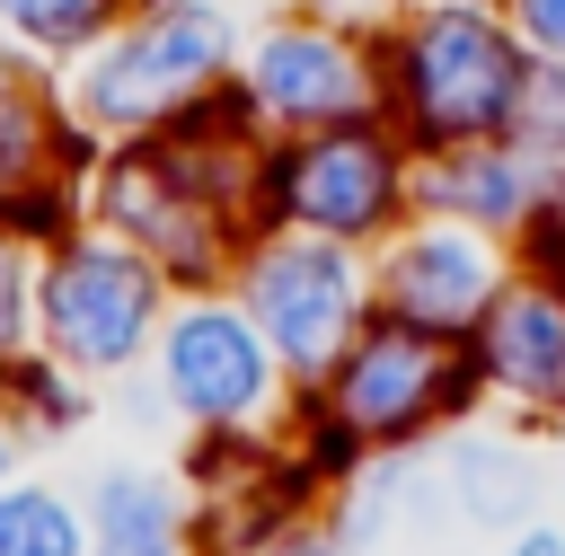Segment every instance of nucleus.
Masks as SVG:
<instances>
[{"label":"nucleus","mask_w":565,"mask_h":556,"mask_svg":"<svg viewBox=\"0 0 565 556\" xmlns=\"http://www.w3.org/2000/svg\"><path fill=\"white\" fill-rule=\"evenodd\" d=\"M256 150L265 132L238 106V88H212L185 115L106 141L79 177V212L141 247L177 291H221L238 247L256 238Z\"/></svg>","instance_id":"obj_1"},{"label":"nucleus","mask_w":565,"mask_h":556,"mask_svg":"<svg viewBox=\"0 0 565 556\" xmlns=\"http://www.w3.org/2000/svg\"><path fill=\"white\" fill-rule=\"evenodd\" d=\"M486 415V379L468 362V344L450 335H424L406 318H362L353 344L309 379L291 388V441L309 450V468L335 485L353 459H380V450H433L441 432L477 424Z\"/></svg>","instance_id":"obj_2"},{"label":"nucleus","mask_w":565,"mask_h":556,"mask_svg":"<svg viewBox=\"0 0 565 556\" xmlns=\"http://www.w3.org/2000/svg\"><path fill=\"white\" fill-rule=\"evenodd\" d=\"M371 53H380V115L415 159L512 132L539 79L503 0H397L371 26Z\"/></svg>","instance_id":"obj_3"},{"label":"nucleus","mask_w":565,"mask_h":556,"mask_svg":"<svg viewBox=\"0 0 565 556\" xmlns=\"http://www.w3.org/2000/svg\"><path fill=\"white\" fill-rule=\"evenodd\" d=\"M247 18L256 9H238V0H132L124 26L62 71V97L97 141H132V132L185 115L194 97L230 88Z\"/></svg>","instance_id":"obj_4"},{"label":"nucleus","mask_w":565,"mask_h":556,"mask_svg":"<svg viewBox=\"0 0 565 556\" xmlns=\"http://www.w3.org/2000/svg\"><path fill=\"white\" fill-rule=\"evenodd\" d=\"M406 221H415V150L397 141L388 115L282 132L256 150V229H300L371 256Z\"/></svg>","instance_id":"obj_5"},{"label":"nucleus","mask_w":565,"mask_h":556,"mask_svg":"<svg viewBox=\"0 0 565 556\" xmlns=\"http://www.w3.org/2000/svg\"><path fill=\"white\" fill-rule=\"evenodd\" d=\"M168 300L177 282L97 221H71L53 247H35V353L88 388L132 379L150 362Z\"/></svg>","instance_id":"obj_6"},{"label":"nucleus","mask_w":565,"mask_h":556,"mask_svg":"<svg viewBox=\"0 0 565 556\" xmlns=\"http://www.w3.org/2000/svg\"><path fill=\"white\" fill-rule=\"evenodd\" d=\"M141 379L177 432H282L291 424V371L274 362V344L230 291H177Z\"/></svg>","instance_id":"obj_7"},{"label":"nucleus","mask_w":565,"mask_h":556,"mask_svg":"<svg viewBox=\"0 0 565 556\" xmlns=\"http://www.w3.org/2000/svg\"><path fill=\"white\" fill-rule=\"evenodd\" d=\"M230 88L256 115V132L282 141V132L380 115V53H371V26H353V18H327V9H300V0H265L247 18V35H238Z\"/></svg>","instance_id":"obj_8"},{"label":"nucleus","mask_w":565,"mask_h":556,"mask_svg":"<svg viewBox=\"0 0 565 556\" xmlns=\"http://www.w3.org/2000/svg\"><path fill=\"white\" fill-rule=\"evenodd\" d=\"M256 335L274 344V362L291 371V388H309L344 344L353 327L380 309L371 300V256L362 247H335V238H300V229H256L221 282Z\"/></svg>","instance_id":"obj_9"},{"label":"nucleus","mask_w":565,"mask_h":556,"mask_svg":"<svg viewBox=\"0 0 565 556\" xmlns=\"http://www.w3.org/2000/svg\"><path fill=\"white\" fill-rule=\"evenodd\" d=\"M97 132L71 115L62 71L0 44V229L26 247H53L79 212V177L97 168Z\"/></svg>","instance_id":"obj_10"},{"label":"nucleus","mask_w":565,"mask_h":556,"mask_svg":"<svg viewBox=\"0 0 565 556\" xmlns=\"http://www.w3.org/2000/svg\"><path fill=\"white\" fill-rule=\"evenodd\" d=\"M503 282H512V247L486 238V229L433 221V212H415L406 229H388L371 247V300H380V318H406V327L450 335V344H468L486 327V309L503 300Z\"/></svg>","instance_id":"obj_11"},{"label":"nucleus","mask_w":565,"mask_h":556,"mask_svg":"<svg viewBox=\"0 0 565 556\" xmlns=\"http://www.w3.org/2000/svg\"><path fill=\"white\" fill-rule=\"evenodd\" d=\"M468 362L486 379V415L512 432H565V291L521 274L503 282V300L486 309V327L468 335Z\"/></svg>","instance_id":"obj_12"},{"label":"nucleus","mask_w":565,"mask_h":556,"mask_svg":"<svg viewBox=\"0 0 565 556\" xmlns=\"http://www.w3.org/2000/svg\"><path fill=\"white\" fill-rule=\"evenodd\" d=\"M565 185V168L547 150H530L521 132H494V141H450V150H424L415 159V212L433 221H459V229H486V238H521L539 221V203Z\"/></svg>","instance_id":"obj_13"},{"label":"nucleus","mask_w":565,"mask_h":556,"mask_svg":"<svg viewBox=\"0 0 565 556\" xmlns=\"http://www.w3.org/2000/svg\"><path fill=\"white\" fill-rule=\"evenodd\" d=\"M433 494H441V521L468 530V538H512L521 521L547 512V468H539V432H512L494 415L459 424L433 441Z\"/></svg>","instance_id":"obj_14"},{"label":"nucleus","mask_w":565,"mask_h":556,"mask_svg":"<svg viewBox=\"0 0 565 556\" xmlns=\"http://www.w3.org/2000/svg\"><path fill=\"white\" fill-rule=\"evenodd\" d=\"M79 512H88V556H203L194 494L177 468L115 459L79 485Z\"/></svg>","instance_id":"obj_15"},{"label":"nucleus","mask_w":565,"mask_h":556,"mask_svg":"<svg viewBox=\"0 0 565 556\" xmlns=\"http://www.w3.org/2000/svg\"><path fill=\"white\" fill-rule=\"evenodd\" d=\"M0 556H88L79 485H62L44 468L0 477Z\"/></svg>","instance_id":"obj_16"},{"label":"nucleus","mask_w":565,"mask_h":556,"mask_svg":"<svg viewBox=\"0 0 565 556\" xmlns=\"http://www.w3.org/2000/svg\"><path fill=\"white\" fill-rule=\"evenodd\" d=\"M124 9L132 0H0V44L44 71H71L79 53H97L124 26Z\"/></svg>","instance_id":"obj_17"},{"label":"nucleus","mask_w":565,"mask_h":556,"mask_svg":"<svg viewBox=\"0 0 565 556\" xmlns=\"http://www.w3.org/2000/svg\"><path fill=\"white\" fill-rule=\"evenodd\" d=\"M0 424L18 432V450H35V441H71V432L88 424V379H71V371L44 362V353H18L9 379H0Z\"/></svg>","instance_id":"obj_18"},{"label":"nucleus","mask_w":565,"mask_h":556,"mask_svg":"<svg viewBox=\"0 0 565 556\" xmlns=\"http://www.w3.org/2000/svg\"><path fill=\"white\" fill-rule=\"evenodd\" d=\"M512 132L565 168V71H547V62H539V79H530V97H521V124H512Z\"/></svg>","instance_id":"obj_19"},{"label":"nucleus","mask_w":565,"mask_h":556,"mask_svg":"<svg viewBox=\"0 0 565 556\" xmlns=\"http://www.w3.org/2000/svg\"><path fill=\"white\" fill-rule=\"evenodd\" d=\"M512 265H521V274H539V282H556V291H565V185H556V194H547V203H539V221H530V229H521V238H512Z\"/></svg>","instance_id":"obj_20"},{"label":"nucleus","mask_w":565,"mask_h":556,"mask_svg":"<svg viewBox=\"0 0 565 556\" xmlns=\"http://www.w3.org/2000/svg\"><path fill=\"white\" fill-rule=\"evenodd\" d=\"M503 18H512V35H521L530 62L565 71V0H503Z\"/></svg>","instance_id":"obj_21"},{"label":"nucleus","mask_w":565,"mask_h":556,"mask_svg":"<svg viewBox=\"0 0 565 556\" xmlns=\"http://www.w3.org/2000/svg\"><path fill=\"white\" fill-rule=\"evenodd\" d=\"M247 556H344V538L327 530V512H300V521H282L274 538H256Z\"/></svg>","instance_id":"obj_22"},{"label":"nucleus","mask_w":565,"mask_h":556,"mask_svg":"<svg viewBox=\"0 0 565 556\" xmlns=\"http://www.w3.org/2000/svg\"><path fill=\"white\" fill-rule=\"evenodd\" d=\"M486 556H565V521H547V512H539V521H521L512 538H494Z\"/></svg>","instance_id":"obj_23"},{"label":"nucleus","mask_w":565,"mask_h":556,"mask_svg":"<svg viewBox=\"0 0 565 556\" xmlns=\"http://www.w3.org/2000/svg\"><path fill=\"white\" fill-rule=\"evenodd\" d=\"M300 9H327V18H353V26H380L397 0H300Z\"/></svg>","instance_id":"obj_24"},{"label":"nucleus","mask_w":565,"mask_h":556,"mask_svg":"<svg viewBox=\"0 0 565 556\" xmlns=\"http://www.w3.org/2000/svg\"><path fill=\"white\" fill-rule=\"evenodd\" d=\"M18 468H26V450H18V432L0 424V477H18Z\"/></svg>","instance_id":"obj_25"}]
</instances>
